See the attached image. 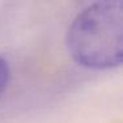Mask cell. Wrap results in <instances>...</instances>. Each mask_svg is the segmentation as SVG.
Segmentation results:
<instances>
[{
  "mask_svg": "<svg viewBox=\"0 0 123 123\" xmlns=\"http://www.w3.org/2000/svg\"><path fill=\"white\" fill-rule=\"evenodd\" d=\"M66 45L73 60L87 69L123 65V1H98L82 9L68 29Z\"/></svg>",
  "mask_w": 123,
  "mask_h": 123,
  "instance_id": "cell-1",
  "label": "cell"
},
{
  "mask_svg": "<svg viewBox=\"0 0 123 123\" xmlns=\"http://www.w3.org/2000/svg\"><path fill=\"white\" fill-rule=\"evenodd\" d=\"M9 82V66L7 61L0 56V94L6 90Z\"/></svg>",
  "mask_w": 123,
  "mask_h": 123,
  "instance_id": "cell-2",
  "label": "cell"
}]
</instances>
